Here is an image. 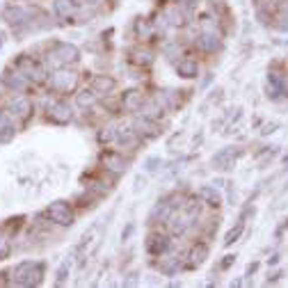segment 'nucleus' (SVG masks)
I'll return each mask as SVG.
<instances>
[{
  "mask_svg": "<svg viewBox=\"0 0 288 288\" xmlns=\"http://www.w3.org/2000/svg\"><path fill=\"white\" fill-rule=\"evenodd\" d=\"M44 277V268L41 263H32V261H23V263L16 265L14 270V282L18 286H37Z\"/></svg>",
  "mask_w": 288,
  "mask_h": 288,
  "instance_id": "obj_1",
  "label": "nucleus"
},
{
  "mask_svg": "<svg viewBox=\"0 0 288 288\" xmlns=\"http://www.w3.org/2000/svg\"><path fill=\"white\" fill-rule=\"evenodd\" d=\"M48 218L59 227H71L73 224V213H71L66 201H53L51 208H48Z\"/></svg>",
  "mask_w": 288,
  "mask_h": 288,
  "instance_id": "obj_2",
  "label": "nucleus"
},
{
  "mask_svg": "<svg viewBox=\"0 0 288 288\" xmlns=\"http://www.w3.org/2000/svg\"><path fill=\"white\" fill-rule=\"evenodd\" d=\"M76 82H78V76L76 73H71V71H66V69H59L51 76V85H53L55 89H59V92H69V89H73L76 87Z\"/></svg>",
  "mask_w": 288,
  "mask_h": 288,
  "instance_id": "obj_3",
  "label": "nucleus"
},
{
  "mask_svg": "<svg viewBox=\"0 0 288 288\" xmlns=\"http://www.w3.org/2000/svg\"><path fill=\"white\" fill-rule=\"evenodd\" d=\"M51 58L58 62V64H69V62H76L78 59V48L73 44H58L53 48Z\"/></svg>",
  "mask_w": 288,
  "mask_h": 288,
  "instance_id": "obj_4",
  "label": "nucleus"
},
{
  "mask_svg": "<svg viewBox=\"0 0 288 288\" xmlns=\"http://www.w3.org/2000/svg\"><path fill=\"white\" fill-rule=\"evenodd\" d=\"M48 117L53 119L55 123H69L71 110L66 103H62V101H53V103H48Z\"/></svg>",
  "mask_w": 288,
  "mask_h": 288,
  "instance_id": "obj_5",
  "label": "nucleus"
},
{
  "mask_svg": "<svg viewBox=\"0 0 288 288\" xmlns=\"http://www.w3.org/2000/svg\"><path fill=\"white\" fill-rule=\"evenodd\" d=\"M133 128H135L137 135H144V137H156V135H158V126L153 123V119L144 117V115H142L140 119H135Z\"/></svg>",
  "mask_w": 288,
  "mask_h": 288,
  "instance_id": "obj_6",
  "label": "nucleus"
},
{
  "mask_svg": "<svg viewBox=\"0 0 288 288\" xmlns=\"http://www.w3.org/2000/svg\"><path fill=\"white\" fill-rule=\"evenodd\" d=\"M121 103L128 112H137V110H142V106H144V96H142V92H137V89H130V92L123 94Z\"/></svg>",
  "mask_w": 288,
  "mask_h": 288,
  "instance_id": "obj_7",
  "label": "nucleus"
},
{
  "mask_svg": "<svg viewBox=\"0 0 288 288\" xmlns=\"http://www.w3.org/2000/svg\"><path fill=\"white\" fill-rule=\"evenodd\" d=\"M103 165H106L110 172H115V174H121V172H126V160L119 156V153H103Z\"/></svg>",
  "mask_w": 288,
  "mask_h": 288,
  "instance_id": "obj_8",
  "label": "nucleus"
},
{
  "mask_svg": "<svg viewBox=\"0 0 288 288\" xmlns=\"http://www.w3.org/2000/svg\"><path fill=\"white\" fill-rule=\"evenodd\" d=\"M233 160H235V151L233 149H224V151H220L215 158H213V165L218 167V170H229L231 165H233Z\"/></svg>",
  "mask_w": 288,
  "mask_h": 288,
  "instance_id": "obj_9",
  "label": "nucleus"
},
{
  "mask_svg": "<svg viewBox=\"0 0 288 288\" xmlns=\"http://www.w3.org/2000/svg\"><path fill=\"white\" fill-rule=\"evenodd\" d=\"M9 110H12V115H16V117H21V119H25L32 112V103H30L28 99H14L12 103H9Z\"/></svg>",
  "mask_w": 288,
  "mask_h": 288,
  "instance_id": "obj_10",
  "label": "nucleus"
},
{
  "mask_svg": "<svg viewBox=\"0 0 288 288\" xmlns=\"http://www.w3.org/2000/svg\"><path fill=\"white\" fill-rule=\"evenodd\" d=\"M176 71H178V76H183V78H197L199 66H197V62H194V59L185 58V59H181V62L176 64Z\"/></svg>",
  "mask_w": 288,
  "mask_h": 288,
  "instance_id": "obj_11",
  "label": "nucleus"
},
{
  "mask_svg": "<svg viewBox=\"0 0 288 288\" xmlns=\"http://www.w3.org/2000/svg\"><path fill=\"white\" fill-rule=\"evenodd\" d=\"M2 16H5L7 23H12V25H18V23H23V21H28V12L21 9V7H7L5 12H2Z\"/></svg>",
  "mask_w": 288,
  "mask_h": 288,
  "instance_id": "obj_12",
  "label": "nucleus"
},
{
  "mask_svg": "<svg viewBox=\"0 0 288 288\" xmlns=\"http://www.w3.org/2000/svg\"><path fill=\"white\" fill-rule=\"evenodd\" d=\"M167 247H170V240L165 238V235H151L147 242V249L151 254H156V256H160L163 252H167Z\"/></svg>",
  "mask_w": 288,
  "mask_h": 288,
  "instance_id": "obj_13",
  "label": "nucleus"
},
{
  "mask_svg": "<svg viewBox=\"0 0 288 288\" xmlns=\"http://www.w3.org/2000/svg\"><path fill=\"white\" fill-rule=\"evenodd\" d=\"M55 14L59 18H71L76 14V2L73 0H55Z\"/></svg>",
  "mask_w": 288,
  "mask_h": 288,
  "instance_id": "obj_14",
  "label": "nucleus"
},
{
  "mask_svg": "<svg viewBox=\"0 0 288 288\" xmlns=\"http://www.w3.org/2000/svg\"><path fill=\"white\" fill-rule=\"evenodd\" d=\"M206 259H208V247H206L204 242L194 245L192 252H190V263H192V265H201Z\"/></svg>",
  "mask_w": 288,
  "mask_h": 288,
  "instance_id": "obj_15",
  "label": "nucleus"
},
{
  "mask_svg": "<svg viewBox=\"0 0 288 288\" xmlns=\"http://www.w3.org/2000/svg\"><path fill=\"white\" fill-rule=\"evenodd\" d=\"M18 69L23 71L25 78H35V80H39V78H41L39 66H37L35 62H30V59H21V62H18Z\"/></svg>",
  "mask_w": 288,
  "mask_h": 288,
  "instance_id": "obj_16",
  "label": "nucleus"
},
{
  "mask_svg": "<svg viewBox=\"0 0 288 288\" xmlns=\"http://www.w3.org/2000/svg\"><path fill=\"white\" fill-rule=\"evenodd\" d=\"M117 140L121 142V144H126V147H135V142H137V133L135 128H119L117 130Z\"/></svg>",
  "mask_w": 288,
  "mask_h": 288,
  "instance_id": "obj_17",
  "label": "nucleus"
},
{
  "mask_svg": "<svg viewBox=\"0 0 288 288\" xmlns=\"http://www.w3.org/2000/svg\"><path fill=\"white\" fill-rule=\"evenodd\" d=\"M112 87H115V80H112L110 76H96L94 82H92V89H94V92H103V94L110 92Z\"/></svg>",
  "mask_w": 288,
  "mask_h": 288,
  "instance_id": "obj_18",
  "label": "nucleus"
},
{
  "mask_svg": "<svg viewBox=\"0 0 288 288\" xmlns=\"http://www.w3.org/2000/svg\"><path fill=\"white\" fill-rule=\"evenodd\" d=\"M76 103H78V106H80V108H89V106H94V103H96V92H94V89H92V87H89V89H82L80 94L76 96Z\"/></svg>",
  "mask_w": 288,
  "mask_h": 288,
  "instance_id": "obj_19",
  "label": "nucleus"
},
{
  "mask_svg": "<svg viewBox=\"0 0 288 288\" xmlns=\"http://www.w3.org/2000/svg\"><path fill=\"white\" fill-rule=\"evenodd\" d=\"M197 44H199L201 48H206V51H215L220 41H218V37L213 35V32H201L199 39H197Z\"/></svg>",
  "mask_w": 288,
  "mask_h": 288,
  "instance_id": "obj_20",
  "label": "nucleus"
},
{
  "mask_svg": "<svg viewBox=\"0 0 288 288\" xmlns=\"http://www.w3.org/2000/svg\"><path fill=\"white\" fill-rule=\"evenodd\" d=\"M242 231H245V224L238 222V224H235V229H231L229 233H227V238H224V245L229 247V245H233V242H238V238L242 235Z\"/></svg>",
  "mask_w": 288,
  "mask_h": 288,
  "instance_id": "obj_21",
  "label": "nucleus"
},
{
  "mask_svg": "<svg viewBox=\"0 0 288 288\" xmlns=\"http://www.w3.org/2000/svg\"><path fill=\"white\" fill-rule=\"evenodd\" d=\"M21 76H23V73H16V76H14V73H7V76H5V85H7V87H12V89H23L25 87V80Z\"/></svg>",
  "mask_w": 288,
  "mask_h": 288,
  "instance_id": "obj_22",
  "label": "nucleus"
},
{
  "mask_svg": "<svg viewBox=\"0 0 288 288\" xmlns=\"http://www.w3.org/2000/svg\"><path fill=\"white\" fill-rule=\"evenodd\" d=\"M199 194L204 197V199H208V204H211V206H220V204H222V197H220V194L215 192L213 188H201Z\"/></svg>",
  "mask_w": 288,
  "mask_h": 288,
  "instance_id": "obj_23",
  "label": "nucleus"
},
{
  "mask_svg": "<svg viewBox=\"0 0 288 288\" xmlns=\"http://www.w3.org/2000/svg\"><path fill=\"white\" fill-rule=\"evenodd\" d=\"M135 62L137 64H151L153 62V58H151V53H149V51H135Z\"/></svg>",
  "mask_w": 288,
  "mask_h": 288,
  "instance_id": "obj_24",
  "label": "nucleus"
},
{
  "mask_svg": "<svg viewBox=\"0 0 288 288\" xmlns=\"http://www.w3.org/2000/svg\"><path fill=\"white\" fill-rule=\"evenodd\" d=\"M69 268H71V259H66L64 263L59 265V270H58V284H62L66 279V272H69Z\"/></svg>",
  "mask_w": 288,
  "mask_h": 288,
  "instance_id": "obj_25",
  "label": "nucleus"
},
{
  "mask_svg": "<svg viewBox=\"0 0 288 288\" xmlns=\"http://www.w3.org/2000/svg\"><path fill=\"white\" fill-rule=\"evenodd\" d=\"M14 133L12 130V123H9V119H7V115H2V112H0V135H2V133Z\"/></svg>",
  "mask_w": 288,
  "mask_h": 288,
  "instance_id": "obj_26",
  "label": "nucleus"
},
{
  "mask_svg": "<svg viewBox=\"0 0 288 288\" xmlns=\"http://www.w3.org/2000/svg\"><path fill=\"white\" fill-rule=\"evenodd\" d=\"M137 32L142 35V39H147V37L151 35V25H149L147 21H140V23H137Z\"/></svg>",
  "mask_w": 288,
  "mask_h": 288,
  "instance_id": "obj_27",
  "label": "nucleus"
},
{
  "mask_svg": "<svg viewBox=\"0 0 288 288\" xmlns=\"http://www.w3.org/2000/svg\"><path fill=\"white\" fill-rule=\"evenodd\" d=\"M112 130H115V128H112V126L103 128V130H101V133H99V140H101V142H110L112 137H115V133H112Z\"/></svg>",
  "mask_w": 288,
  "mask_h": 288,
  "instance_id": "obj_28",
  "label": "nucleus"
},
{
  "mask_svg": "<svg viewBox=\"0 0 288 288\" xmlns=\"http://www.w3.org/2000/svg\"><path fill=\"white\" fill-rule=\"evenodd\" d=\"M7 254H9V247H7V240L2 238V233H0V259H5Z\"/></svg>",
  "mask_w": 288,
  "mask_h": 288,
  "instance_id": "obj_29",
  "label": "nucleus"
},
{
  "mask_svg": "<svg viewBox=\"0 0 288 288\" xmlns=\"http://www.w3.org/2000/svg\"><path fill=\"white\" fill-rule=\"evenodd\" d=\"M279 30H284V32L288 30V12H284L282 16H279Z\"/></svg>",
  "mask_w": 288,
  "mask_h": 288,
  "instance_id": "obj_30",
  "label": "nucleus"
},
{
  "mask_svg": "<svg viewBox=\"0 0 288 288\" xmlns=\"http://www.w3.org/2000/svg\"><path fill=\"white\" fill-rule=\"evenodd\" d=\"M156 165H160V158H151V160H147V170H149V172H153V170H156Z\"/></svg>",
  "mask_w": 288,
  "mask_h": 288,
  "instance_id": "obj_31",
  "label": "nucleus"
},
{
  "mask_svg": "<svg viewBox=\"0 0 288 288\" xmlns=\"http://www.w3.org/2000/svg\"><path fill=\"white\" fill-rule=\"evenodd\" d=\"M277 126H279V123H277V121L268 123V126H265V130H263V135H268V133H275V128H277Z\"/></svg>",
  "mask_w": 288,
  "mask_h": 288,
  "instance_id": "obj_32",
  "label": "nucleus"
},
{
  "mask_svg": "<svg viewBox=\"0 0 288 288\" xmlns=\"http://www.w3.org/2000/svg\"><path fill=\"white\" fill-rule=\"evenodd\" d=\"M233 259H235V256H227V261H224V263H222V268H229V265L233 263Z\"/></svg>",
  "mask_w": 288,
  "mask_h": 288,
  "instance_id": "obj_33",
  "label": "nucleus"
},
{
  "mask_svg": "<svg viewBox=\"0 0 288 288\" xmlns=\"http://www.w3.org/2000/svg\"><path fill=\"white\" fill-rule=\"evenodd\" d=\"M85 2H89V5H96V2H101V0H85Z\"/></svg>",
  "mask_w": 288,
  "mask_h": 288,
  "instance_id": "obj_34",
  "label": "nucleus"
},
{
  "mask_svg": "<svg viewBox=\"0 0 288 288\" xmlns=\"http://www.w3.org/2000/svg\"><path fill=\"white\" fill-rule=\"evenodd\" d=\"M284 165H286V167H288V156H286V160H284Z\"/></svg>",
  "mask_w": 288,
  "mask_h": 288,
  "instance_id": "obj_35",
  "label": "nucleus"
}]
</instances>
